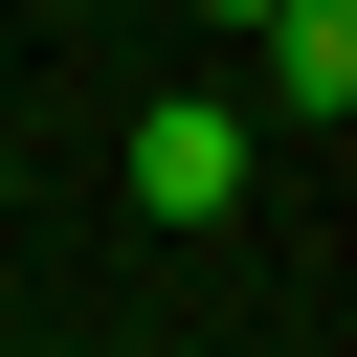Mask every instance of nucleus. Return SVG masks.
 <instances>
[{
    "label": "nucleus",
    "mask_w": 357,
    "mask_h": 357,
    "mask_svg": "<svg viewBox=\"0 0 357 357\" xmlns=\"http://www.w3.org/2000/svg\"><path fill=\"white\" fill-rule=\"evenodd\" d=\"M0 201H22V178H0Z\"/></svg>",
    "instance_id": "20e7f679"
},
{
    "label": "nucleus",
    "mask_w": 357,
    "mask_h": 357,
    "mask_svg": "<svg viewBox=\"0 0 357 357\" xmlns=\"http://www.w3.org/2000/svg\"><path fill=\"white\" fill-rule=\"evenodd\" d=\"M245 67H268V112H290V134H335V112H357V0H268V22H245Z\"/></svg>",
    "instance_id": "f03ea898"
},
{
    "label": "nucleus",
    "mask_w": 357,
    "mask_h": 357,
    "mask_svg": "<svg viewBox=\"0 0 357 357\" xmlns=\"http://www.w3.org/2000/svg\"><path fill=\"white\" fill-rule=\"evenodd\" d=\"M201 22H268V0H201Z\"/></svg>",
    "instance_id": "7ed1b4c3"
},
{
    "label": "nucleus",
    "mask_w": 357,
    "mask_h": 357,
    "mask_svg": "<svg viewBox=\"0 0 357 357\" xmlns=\"http://www.w3.org/2000/svg\"><path fill=\"white\" fill-rule=\"evenodd\" d=\"M134 201H156V223H245V112L156 89V112H134Z\"/></svg>",
    "instance_id": "f257e3e1"
}]
</instances>
